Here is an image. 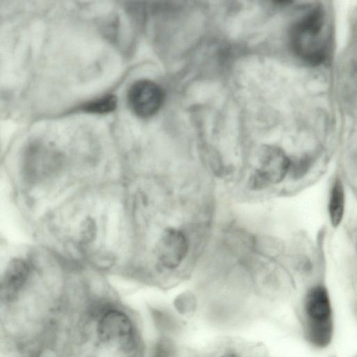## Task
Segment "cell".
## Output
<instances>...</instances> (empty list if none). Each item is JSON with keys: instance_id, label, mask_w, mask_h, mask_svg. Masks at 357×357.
I'll return each mask as SVG.
<instances>
[{"instance_id": "cell-1", "label": "cell", "mask_w": 357, "mask_h": 357, "mask_svg": "<svg viewBox=\"0 0 357 357\" xmlns=\"http://www.w3.org/2000/svg\"><path fill=\"white\" fill-rule=\"evenodd\" d=\"M289 40L293 52L304 62L314 66L325 62L331 51V31L324 8H310L293 25Z\"/></svg>"}, {"instance_id": "cell-9", "label": "cell", "mask_w": 357, "mask_h": 357, "mask_svg": "<svg viewBox=\"0 0 357 357\" xmlns=\"http://www.w3.org/2000/svg\"><path fill=\"white\" fill-rule=\"evenodd\" d=\"M116 104V98L112 94H107L88 102L83 105L82 109L90 113L106 114L114 111Z\"/></svg>"}, {"instance_id": "cell-12", "label": "cell", "mask_w": 357, "mask_h": 357, "mask_svg": "<svg viewBox=\"0 0 357 357\" xmlns=\"http://www.w3.org/2000/svg\"><path fill=\"white\" fill-rule=\"evenodd\" d=\"M180 301L181 304L178 306L181 310L188 311L192 309V307L193 306V300L191 297L185 296L184 297H181Z\"/></svg>"}, {"instance_id": "cell-7", "label": "cell", "mask_w": 357, "mask_h": 357, "mask_svg": "<svg viewBox=\"0 0 357 357\" xmlns=\"http://www.w3.org/2000/svg\"><path fill=\"white\" fill-rule=\"evenodd\" d=\"M29 273V266L24 260L18 258L10 260L1 281V299L12 300L26 282Z\"/></svg>"}, {"instance_id": "cell-11", "label": "cell", "mask_w": 357, "mask_h": 357, "mask_svg": "<svg viewBox=\"0 0 357 357\" xmlns=\"http://www.w3.org/2000/svg\"><path fill=\"white\" fill-rule=\"evenodd\" d=\"M82 238L86 241L92 239L95 234V225L92 220H86L82 227Z\"/></svg>"}, {"instance_id": "cell-6", "label": "cell", "mask_w": 357, "mask_h": 357, "mask_svg": "<svg viewBox=\"0 0 357 357\" xmlns=\"http://www.w3.org/2000/svg\"><path fill=\"white\" fill-rule=\"evenodd\" d=\"M98 333L102 342L119 343L128 349L133 344L132 324L121 312L110 310L105 313L99 321Z\"/></svg>"}, {"instance_id": "cell-10", "label": "cell", "mask_w": 357, "mask_h": 357, "mask_svg": "<svg viewBox=\"0 0 357 357\" xmlns=\"http://www.w3.org/2000/svg\"><path fill=\"white\" fill-rule=\"evenodd\" d=\"M174 347L168 339L160 340L155 345L152 357H174Z\"/></svg>"}, {"instance_id": "cell-13", "label": "cell", "mask_w": 357, "mask_h": 357, "mask_svg": "<svg viewBox=\"0 0 357 357\" xmlns=\"http://www.w3.org/2000/svg\"><path fill=\"white\" fill-rule=\"evenodd\" d=\"M220 357H239V356L237 354H236L235 353L227 352V353L223 354L222 356H221Z\"/></svg>"}, {"instance_id": "cell-5", "label": "cell", "mask_w": 357, "mask_h": 357, "mask_svg": "<svg viewBox=\"0 0 357 357\" xmlns=\"http://www.w3.org/2000/svg\"><path fill=\"white\" fill-rule=\"evenodd\" d=\"M127 100L130 109L142 118L153 116L164 101V92L159 85L151 80L140 79L129 88Z\"/></svg>"}, {"instance_id": "cell-4", "label": "cell", "mask_w": 357, "mask_h": 357, "mask_svg": "<svg viewBox=\"0 0 357 357\" xmlns=\"http://www.w3.org/2000/svg\"><path fill=\"white\" fill-rule=\"evenodd\" d=\"M192 249V237L187 229L167 226L161 232L155 248L157 261L166 271H178Z\"/></svg>"}, {"instance_id": "cell-3", "label": "cell", "mask_w": 357, "mask_h": 357, "mask_svg": "<svg viewBox=\"0 0 357 357\" xmlns=\"http://www.w3.org/2000/svg\"><path fill=\"white\" fill-rule=\"evenodd\" d=\"M256 167L246 183L250 191L261 192L282 183L289 175L291 159L280 147L264 146L259 150Z\"/></svg>"}, {"instance_id": "cell-2", "label": "cell", "mask_w": 357, "mask_h": 357, "mask_svg": "<svg viewBox=\"0 0 357 357\" xmlns=\"http://www.w3.org/2000/svg\"><path fill=\"white\" fill-rule=\"evenodd\" d=\"M303 307L307 340L317 348L327 347L334 333L333 310L327 289L323 285L310 289Z\"/></svg>"}, {"instance_id": "cell-8", "label": "cell", "mask_w": 357, "mask_h": 357, "mask_svg": "<svg viewBox=\"0 0 357 357\" xmlns=\"http://www.w3.org/2000/svg\"><path fill=\"white\" fill-rule=\"evenodd\" d=\"M345 193L342 181L337 177L333 182L328 199V215L331 225L337 227L341 223L344 213Z\"/></svg>"}]
</instances>
